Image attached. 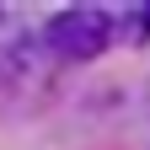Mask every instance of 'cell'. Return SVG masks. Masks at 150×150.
Wrapping results in <instances>:
<instances>
[{
  "instance_id": "6da1fadb",
  "label": "cell",
  "mask_w": 150,
  "mask_h": 150,
  "mask_svg": "<svg viewBox=\"0 0 150 150\" xmlns=\"http://www.w3.org/2000/svg\"><path fill=\"white\" fill-rule=\"evenodd\" d=\"M107 38H112V22H107L102 11H91V6H70V11H59V16L48 22L43 43H48L54 59H64V64H86V59H97V54L107 48Z\"/></svg>"
},
{
  "instance_id": "7a4b0ae2",
  "label": "cell",
  "mask_w": 150,
  "mask_h": 150,
  "mask_svg": "<svg viewBox=\"0 0 150 150\" xmlns=\"http://www.w3.org/2000/svg\"><path fill=\"white\" fill-rule=\"evenodd\" d=\"M32 64H38V43H32V38L0 43V102L32 97Z\"/></svg>"
},
{
  "instance_id": "3957f363",
  "label": "cell",
  "mask_w": 150,
  "mask_h": 150,
  "mask_svg": "<svg viewBox=\"0 0 150 150\" xmlns=\"http://www.w3.org/2000/svg\"><path fill=\"white\" fill-rule=\"evenodd\" d=\"M145 27H150V6H145Z\"/></svg>"
}]
</instances>
